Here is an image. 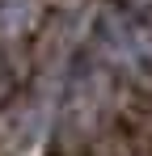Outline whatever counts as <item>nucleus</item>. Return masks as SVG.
<instances>
[{
	"label": "nucleus",
	"mask_w": 152,
	"mask_h": 156,
	"mask_svg": "<svg viewBox=\"0 0 152 156\" xmlns=\"http://www.w3.org/2000/svg\"><path fill=\"white\" fill-rule=\"evenodd\" d=\"M118 9H127V13L139 17V21H148V17H152V0H118Z\"/></svg>",
	"instance_id": "nucleus-1"
}]
</instances>
